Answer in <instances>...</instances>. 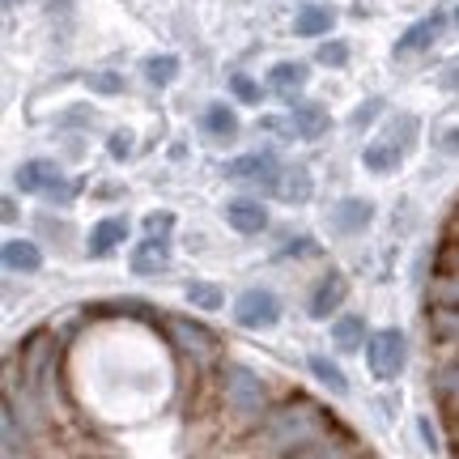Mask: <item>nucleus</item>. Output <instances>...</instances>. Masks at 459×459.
I'll list each match as a JSON object with an SVG mask.
<instances>
[{
	"mask_svg": "<svg viewBox=\"0 0 459 459\" xmlns=\"http://www.w3.org/2000/svg\"><path fill=\"white\" fill-rule=\"evenodd\" d=\"M285 119H290V136L294 141H324L332 132V111L324 107V102H294L290 111H285Z\"/></svg>",
	"mask_w": 459,
	"mask_h": 459,
	"instance_id": "8",
	"label": "nucleus"
},
{
	"mask_svg": "<svg viewBox=\"0 0 459 459\" xmlns=\"http://www.w3.org/2000/svg\"><path fill=\"white\" fill-rule=\"evenodd\" d=\"M85 85H90L94 94H102V99H119V94L128 90V77H124V73H115V68H99V73H90V77H85Z\"/></svg>",
	"mask_w": 459,
	"mask_h": 459,
	"instance_id": "30",
	"label": "nucleus"
},
{
	"mask_svg": "<svg viewBox=\"0 0 459 459\" xmlns=\"http://www.w3.org/2000/svg\"><path fill=\"white\" fill-rule=\"evenodd\" d=\"M404 361H409V341H404V332L400 328L370 332V341H366V366H370V375L383 378V383H392V378L404 375Z\"/></svg>",
	"mask_w": 459,
	"mask_h": 459,
	"instance_id": "3",
	"label": "nucleus"
},
{
	"mask_svg": "<svg viewBox=\"0 0 459 459\" xmlns=\"http://www.w3.org/2000/svg\"><path fill=\"white\" fill-rule=\"evenodd\" d=\"M332 221H336V230L341 234H361V230L375 221V204L361 196H344L336 209H332Z\"/></svg>",
	"mask_w": 459,
	"mask_h": 459,
	"instance_id": "16",
	"label": "nucleus"
},
{
	"mask_svg": "<svg viewBox=\"0 0 459 459\" xmlns=\"http://www.w3.org/2000/svg\"><path fill=\"white\" fill-rule=\"evenodd\" d=\"M451 22H455V26H459V4H455V9H451Z\"/></svg>",
	"mask_w": 459,
	"mask_h": 459,
	"instance_id": "41",
	"label": "nucleus"
},
{
	"mask_svg": "<svg viewBox=\"0 0 459 459\" xmlns=\"http://www.w3.org/2000/svg\"><path fill=\"white\" fill-rule=\"evenodd\" d=\"M226 226L234 230V234H264L268 230V204L255 196H234L226 200Z\"/></svg>",
	"mask_w": 459,
	"mask_h": 459,
	"instance_id": "9",
	"label": "nucleus"
},
{
	"mask_svg": "<svg viewBox=\"0 0 459 459\" xmlns=\"http://www.w3.org/2000/svg\"><path fill=\"white\" fill-rule=\"evenodd\" d=\"M0 255H4V268L9 273H39L43 268V251L30 243V238H9V243L0 247Z\"/></svg>",
	"mask_w": 459,
	"mask_h": 459,
	"instance_id": "18",
	"label": "nucleus"
},
{
	"mask_svg": "<svg viewBox=\"0 0 459 459\" xmlns=\"http://www.w3.org/2000/svg\"><path fill=\"white\" fill-rule=\"evenodd\" d=\"M429 302H434V307H451V311H459V273H438L434 285H429Z\"/></svg>",
	"mask_w": 459,
	"mask_h": 459,
	"instance_id": "31",
	"label": "nucleus"
},
{
	"mask_svg": "<svg viewBox=\"0 0 459 459\" xmlns=\"http://www.w3.org/2000/svg\"><path fill=\"white\" fill-rule=\"evenodd\" d=\"M170 332H175V341H183V349H192V358H209L217 349L213 332L196 319H170Z\"/></svg>",
	"mask_w": 459,
	"mask_h": 459,
	"instance_id": "19",
	"label": "nucleus"
},
{
	"mask_svg": "<svg viewBox=\"0 0 459 459\" xmlns=\"http://www.w3.org/2000/svg\"><path fill=\"white\" fill-rule=\"evenodd\" d=\"M234 324H238V328H247V332L277 328V324H281V298L273 294V290H264V285H255V290L238 294V302H234Z\"/></svg>",
	"mask_w": 459,
	"mask_h": 459,
	"instance_id": "6",
	"label": "nucleus"
},
{
	"mask_svg": "<svg viewBox=\"0 0 459 459\" xmlns=\"http://www.w3.org/2000/svg\"><path fill=\"white\" fill-rule=\"evenodd\" d=\"M166 264H170V247H166V238L149 234L145 243L136 247V255H132V273H136V277H158V273H166Z\"/></svg>",
	"mask_w": 459,
	"mask_h": 459,
	"instance_id": "17",
	"label": "nucleus"
},
{
	"mask_svg": "<svg viewBox=\"0 0 459 459\" xmlns=\"http://www.w3.org/2000/svg\"><path fill=\"white\" fill-rule=\"evenodd\" d=\"M311 82V65L307 60H277V65L264 73V85H268V94L281 99L285 107H294L302 102V90Z\"/></svg>",
	"mask_w": 459,
	"mask_h": 459,
	"instance_id": "7",
	"label": "nucleus"
},
{
	"mask_svg": "<svg viewBox=\"0 0 459 459\" xmlns=\"http://www.w3.org/2000/svg\"><path fill=\"white\" fill-rule=\"evenodd\" d=\"M438 264H443V273H459V238H451V243L443 247Z\"/></svg>",
	"mask_w": 459,
	"mask_h": 459,
	"instance_id": "37",
	"label": "nucleus"
},
{
	"mask_svg": "<svg viewBox=\"0 0 459 459\" xmlns=\"http://www.w3.org/2000/svg\"><path fill=\"white\" fill-rule=\"evenodd\" d=\"M332 341H336V349H344V353H358L361 344L370 341V336H366V319H361V315H341L336 328H332Z\"/></svg>",
	"mask_w": 459,
	"mask_h": 459,
	"instance_id": "24",
	"label": "nucleus"
},
{
	"mask_svg": "<svg viewBox=\"0 0 459 459\" xmlns=\"http://www.w3.org/2000/svg\"><path fill=\"white\" fill-rule=\"evenodd\" d=\"M128 234H132V221L128 217H102L99 226H90V238H85V247H90V255L94 260H107L111 251H119V247L128 243Z\"/></svg>",
	"mask_w": 459,
	"mask_h": 459,
	"instance_id": "11",
	"label": "nucleus"
},
{
	"mask_svg": "<svg viewBox=\"0 0 459 459\" xmlns=\"http://www.w3.org/2000/svg\"><path fill=\"white\" fill-rule=\"evenodd\" d=\"M387 115V102L378 99V94H370V99H361L358 107H353V115H349V128H375L378 119Z\"/></svg>",
	"mask_w": 459,
	"mask_h": 459,
	"instance_id": "32",
	"label": "nucleus"
},
{
	"mask_svg": "<svg viewBox=\"0 0 459 459\" xmlns=\"http://www.w3.org/2000/svg\"><path fill=\"white\" fill-rule=\"evenodd\" d=\"M315 192V179L307 166H285V175H281L277 183V196L285 200V204H307Z\"/></svg>",
	"mask_w": 459,
	"mask_h": 459,
	"instance_id": "20",
	"label": "nucleus"
},
{
	"mask_svg": "<svg viewBox=\"0 0 459 459\" xmlns=\"http://www.w3.org/2000/svg\"><path fill=\"white\" fill-rule=\"evenodd\" d=\"M170 226H175V213H170V209L145 217V230H149V234H158V238H170Z\"/></svg>",
	"mask_w": 459,
	"mask_h": 459,
	"instance_id": "35",
	"label": "nucleus"
},
{
	"mask_svg": "<svg viewBox=\"0 0 459 459\" xmlns=\"http://www.w3.org/2000/svg\"><path fill=\"white\" fill-rule=\"evenodd\" d=\"M417 429H421V443H426L429 451H438V434H434V426H429V417H417Z\"/></svg>",
	"mask_w": 459,
	"mask_h": 459,
	"instance_id": "39",
	"label": "nucleus"
},
{
	"mask_svg": "<svg viewBox=\"0 0 459 459\" xmlns=\"http://www.w3.org/2000/svg\"><path fill=\"white\" fill-rule=\"evenodd\" d=\"M221 392H226V404L238 417H260L264 409H268V387H264L260 375H251L247 366H238V361H230L226 370H221Z\"/></svg>",
	"mask_w": 459,
	"mask_h": 459,
	"instance_id": "2",
	"label": "nucleus"
},
{
	"mask_svg": "<svg viewBox=\"0 0 459 459\" xmlns=\"http://www.w3.org/2000/svg\"><path fill=\"white\" fill-rule=\"evenodd\" d=\"M187 302L200 307V311H221V307H226V294H221V285H213V281H192V285H187Z\"/></svg>",
	"mask_w": 459,
	"mask_h": 459,
	"instance_id": "29",
	"label": "nucleus"
},
{
	"mask_svg": "<svg viewBox=\"0 0 459 459\" xmlns=\"http://www.w3.org/2000/svg\"><path fill=\"white\" fill-rule=\"evenodd\" d=\"M434 392H438V400L451 409V417H459V361H446L443 370H438Z\"/></svg>",
	"mask_w": 459,
	"mask_h": 459,
	"instance_id": "28",
	"label": "nucleus"
},
{
	"mask_svg": "<svg viewBox=\"0 0 459 459\" xmlns=\"http://www.w3.org/2000/svg\"><path fill=\"white\" fill-rule=\"evenodd\" d=\"M230 99L238 102V107H260L268 99V85L260 77H251V73H230Z\"/></svg>",
	"mask_w": 459,
	"mask_h": 459,
	"instance_id": "23",
	"label": "nucleus"
},
{
	"mask_svg": "<svg viewBox=\"0 0 459 459\" xmlns=\"http://www.w3.org/2000/svg\"><path fill=\"white\" fill-rule=\"evenodd\" d=\"M285 255H315V243L311 238H290V243L277 251V260H285Z\"/></svg>",
	"mask_w": 459,
	"mask_h": 459,
	"instance_id": "36",
	"label": "nucleus"
},
{
	"mask_svg": "<svg viewBox=\"0 0 459 459\" xmlns=\"http://www.w3.org/2000/svg\"><path fill=\"white\" fill-rule=\"evenodd\" d=\"M455 443H459V417H455Z\"/></svg>",
	"mask_w": 459,
	"mask_h": 459,
	"instance_id": "42",
	"label": "nucleus"
},
{
	"mask_svg": "<svg viewBox=\"0 0 459 459\" xmlns=\"http://www.w3.org/2000/svg\"><path fill=\"white\" fill-rule=\"evenodd\" d=\"M438 85H443L446 94H459V60H455V65H446V68H443V77H438Z\"/></svg>",
	"mask_w": 459,
	"mask_h": 459,
	"instance_id": "38",
	"label": "nucleus"
},
{
	"mask_svg": "<svg viewBox=\"0 0 459 459\" xmlns=\"http://www.w3.org/2000/svg\"><path fill=\"white\" fill-rule=\"evenodd\" d=\"M446 26H451V13H446V9H429L426 17L409 22V26H404V34L392 43V60H412V56H426V51L443 39Z\"/></svg>",
	"mask_w": 459,
	"mask_h": 459,
	"instance_id": "5",
	"label": "nucleus"
},
{
	"mask_svg": "<svg viewBox=\"0 0 459 459\" xmlns=\"http://www.w3.org/2000/svg\"><path fill=\"white\" fill-rule=\"evenodd\" d=\"M43 200H48V204H73V200H77V183L60 179L56 187H48V192H43Z\"/></svg>",
	"mask_w": 459,
	"mask_h": 459,
	"instance_id": "34",
	"label": "nucleus"
},
{
	"mask_svg": "<svg viewBox=\"0 0 459 459\" xmlns=\"http://www.w3.org/2000/svg\"><path fill=\"white\" fill-rule=\"evenodd\" d=\"M307 366H311V375L319 378V383H324V387H328L332 395H344V392H349V378H344V370L336 366V361L324 358V353H315V358H307Z\"/></svg>",
	"mask_w": 459,
	"mask_h": 459,
	"instance_id": "26",
	"label": "nucleus"
},
{
	"mask_svg": "<svg viewBox=\"0 0 459 459\" xmlns=\"http://www.w3.org/2000/svg\"><path fill=\"white\" fill-rule=\"evenodd\" d=\"M200 128H204V136H213V141H234L238 128H243V119H238V111L230 102H209L200 111Z\"/></svg>",
	"mask_w": 459,
	"mask_h": 459,
	"instance_id": "14",
	"label": "nucleus"
},
{
	"mask_svg": "<svg viewBox=\"0 0 459 459\" xmlns=\"http://www.w3.org/2000/svg\"><path fill=\"white\" fill-rule=\"evenodd\" d=\"M438 145H443V153H459V128H446Z\"/></svg>",
	"mask_w": 459,
	"mask_h": 459,
	"instance_id": "40",
	"label": "nucleus"
},
{
	"mask_svg": "<svg viewBox=\"0 0 459 459\" xmlns=\"http://www.w3.org/2000/svg\"><path fill=\"white\" fill-rule=\"evenodd\" d=\"M4 4H17V0H4Z\"/></svg>",
	"mask_w": 459,
	"mask_h": 459,
	"instance_id": "43",
	"label": "nucleus"
},
{
	"mask_svg": "<svg viewBox=\"0 0 459 459\" xmlns=\"http://www.w3.org/2000/svg\"><path fill=\"white\" fill-rule=\"evenodd\" d=\"M285 166L273 149H251V153H238L234 162H226V179L247 183V187H264V192H277Z\"/></svg>",
	"mask_w": 459,
	"mask_h": 459,
	"instance_id": "4",
	"label": "nucleus"
},
{
	"mask_svg": "<svg viewBox=\"0 0 459 459\" xmlns=\"http://www.w3.org/2000/svg\"><path fill=\"white\" fill-rule=\"evenodd\" d=\"M132 149H136V136H132L128 128H115L111 136H107V158H111V162H128Z\"/></svg>",
	"mask_w": 459,
	"mask_h": 459,
	"instance_id": "33",
	"label": "nucleus"
},
{
	"mask_svg": "<svg viewBox=\"0 0 459 459\" xmlns=\"http://www.w3.org/2000/svg\"><path fill=\"white\" fill-rule=\"evenodd\" d=\"M60 179H65V170H60V162H51V158H30V162L17 166V175H13L22 196H43Z\"/></svg>",
	"mask_w": 459,
	"mask_h": 459,
	"instance_id": "10",
	"label": "nucleus"
},
{
	"mask_svg": "<svg viewBox=\"0 0 459 459\" xmlns=\"http://www.w3.org/2000/svg\"><path fill=\"white\" fill-rule=\"evenodd\" d=\"M349 60H353V48H349L344 39H336V34L315 43V65L319 68H344Z\"/></svg>",
	"mask_w": 459,
	"mask_h": 459,
	"instance_id": "27",
	"label": "nucleus"
},
{
	"mask_svg": "<svg viewBox=\"0 0 459 459\" xmlns=\"http://www.w3.org/2000/svg\"><path fill=\"white\" fill-rule=\"evenodd\" d=\"M179 56H170V51H153V56H145V65H141V77H145L153 90H166V85H175V77H179Z\"/></svg>",
	"mask_w": 459,
	"mask_h": 459,
	"instance_id": "21",
	"label": "nucleus"
},
{
	"mask_svg": "<svg viewBox=\"0 0 459 459\" xmlns=\"http://www.w3.org/2000/svg\"><path fill=\"white\" fill-rule=\"evenodd\" d=\"M332 417L315 400L307 395H294V400H285L281 409H273L268 417L260 421V434H255V443L268 459H294L298 451H307L315 446L319 438H328L332 434Z\"/></svg>",
	"mask_w": 459,
	"mask_h": 459,
	"instance_id": "1",
	"label": "nucleus"
},
{
	"mask_svg": "<svg viewBox=\"0 0 459 459\" xmlns=\"http://www.w3.org/2000/svg\"><path fill=\"white\" fill-rule=\"evenodd\" d=\"M332 30H336V9H332V4H319V0H315V4H302L294 13L298 39H315V43H319V39H332Z\"/></svg>",
	"mask_w": 459,
	"mask_h": 459,
	"instance_id": "12",
	"label": "nucleus"
},
{
	"mask_svg": "<svg viewBox=\"0 0 459 459\" xmlns=\"http://www.w3.org/2000/svg\"><path fill=\"white\" fill-rule=\"evenodd\" d=\"M294 459H358V446H353V438H344V434H328V438H319L315 446L298 451Z\"/></svg>",
	"mask_w": 459,
	"mask_h": 459,
	"instance_id": "22",
	"label": "nucleus"
},
{
	"mask_svg": "<svg viewBox=\"0 0 459 459\" xmlns=\"http://www.w3.org/2000/svg\"><path fill=\"white\" fill-rule=\"evenodd\" d=\"M344 290H349V285H344L341 273H328V277H324V281H319V285L311 290V302H307V311H311L315 319H328V315H336V311H341V302H344Z\"/></svg>",
	"mask_w": 459,
	"mask_h": 459,
	"instance_id": "15",
	"label": "nucleus"
},
{
	"mask_svg": "<svg viewBox=\"0 0 459 459\" xmlns=\"http://www.w3.org/2000/svg\"><path fill=\"white\" fill-rule=\"evenodd\" d=\"M383 136H387V141H395V145L409 153V149L417 145V136H421V119H417V115H409V111H400V115H392V119H387Z\"/></svg>",
	"mask_w": 459,
	"mask_h": 459,
	"instance_id": "25",
	"label": "nucleus"
},
{
	"mask_svg": "<svg viewBox=\"0 0 459 459\" xmlns=\"http://www.w3.org/2000/svg\"><path fill=\"white\" fill-rule=\"evenodd\" d=\"M400 162H404V149L395 145V141H387V136H375L370 145L361 149V166L370 170V175H395L400 170Z\"/></svg>",
	"mask_w": 459,
	"mask_h": 459,
	"instance_id": "13",
	"label": "nucleus"
}]
</instances>
